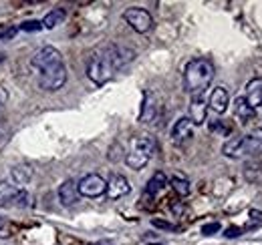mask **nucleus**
<instances>
[{
    "label": "nucleus",
    "instance_id": "nucleus-1",
    "mask_svg": "<svg viewBox=\"0 0 262 245\" xmlns=\"http://www.w3.org/2000/svg\"><path fill=\"white\" fill-rule=\"evenodd\" d=\"M214 64L208 59H192L184 68V85L190 94L206 92L214 79Z\"/></svg>",
    "mask_w": 262,
    "mask_h": 245
},
{
    "label": "nucleus",
    "instance_id": "nucleus-2",
    "mask_svg": "<svg viewBox=\"0 0 262 245\" xmlns=\"http://www.w3.org/2000/svg\"><path fill=\"white\" fill-rule=\"evenodd\" d=\"M156 149H158V143H156V139L151 135H139V137H135L131 141V151L125 157L127 167L135 169V171L143 169L149 163L151 155L156 153Z\"/></svg>",
    "mask_w": 262,
    "mask_h": 245
},
{
    "label": "nucleus",
    "instance_id": "nucleus-3",
    "mask_svg": "<svg viewBox=\"0 0 262 245\" xmlns=\"http://www.w3.org/2000/svg\"><path fill=\"white\" fill-rule=\"evenodd\" d=\"M222 153L230 159H240L246 155H262V135H244L228 139L222 147Z\"/></svg>",
    "mask_w": 262,
    "mask_h": 245
},
{
    "label": "nucleus",
    "instance_id": "nucleus-4",
    "mask_svg": "<svg viewBox=\"0 0 262 245\" xmlns=\"http://www.w3.org/2000/svg\"><path fill=\"white\" fill-rule=\"evenodd\" d=\"M113 64L109 59V51H97L91 55V59L87 62V77L95 83V85H105L111 75H113Z\"/></svg>",
    "mask_w": 262,
    "mask_h": 245
},
{
    "label": "nucleus",
    "instance_id": "nucleus-5",
    "mask_svg": "<svg viewBox=\"0 0 262 245\" xmlns=\"http://www.w3.org/2000/svg\"><path fill=\"white\" fill-rule=\"evenodd\" d=\"M40 89L45 91H59L63 89V85L67 83V68L63 62L53 64L45 70H40Z\"/></svg>",
    "mask_w": 262,
    "mask_h": 245
},
{
    "label": "nucleus",
    "instance_id": "nucleus-6",
    "mask_svg": "<svg viewBox=\"0 0 262 245\" xmlns=\"http://www.w3.org/2000/svg\"><path fill=\"white\" fill-rule=\"evenodd\" d=\"M123 18H125V22L129 24L131 29L135 32H149L151 31V27H154V18H151V14L145 10V8H139V6H131L127 8L125 12H123Z\"/></svg>",
    "mask_w": 262,
    "mask_h": 245
},
{
    "label": "nucleus",
    "instance_id": "nucleus-7",
    "mask_svg": "<svg viewBox=\"0 0 262 245\" xmlns=\"http://www.w3.org/2000/svg\"><path fill=\"white\" fill-rule=\"evenodd\" d=\"M25 207L29 205V193L10 183H0V207Z\"/></svg>",
    "mask_w": 262,
    "mask_h": 245
},
{
    "label": "nucleus",
    "instance_id": "nucleus-8",
    "mask_svg": "<svg viewBox=\"0 0 262 245\" xmlns=\"http://www.w3.org/2000/svg\"><path fill=\"white\" fill-rule=\"evenodd\" d=\"M77 189H79V195H83V197H101V195H105L107 181L97 173H89L77 183Z\"/></svg>",
    "mask_w": 262,
    "mask_h": 245
},
{
    "label": "nucleus",
    "instance_id": "nucleus-9",
    "mask_svg": "<svg viewBox=\"0 0 262 245\" xmlns=\"http://www.w3.org/2000/svg\"><path fill=\"white\" fill-rule=\"evenodd\" d=\"M31 62H33L34 68L45 70V68L53 66V64L63 62V59H61V53H59L55 46H42L40 51H36V53L33 55V61Z\"/></svg>",
    "mask_w": 262,
    "mask_h": 245
},
{
    "label": "nucleus",
    "instance_id": "nucleus-10",
    "mask_svg": "<svg viewBox=\"0 0 262 245\" xmlns=\"http://www.w3.org/2000/svg\"><path fill=\"white\" fill-rule=\"evenodd\" d=\"M129 191H131V185H129V181H127V177H123V175H113V177L107 181L105 195H107V199L115 201V199L125 197Z\"/></svg>",
    "mask_w": 262,
    "mask_h": 245
},
{
    "label": "nucleus",
    "instance_id": "nucleus-11",
    "mask_svg": "<svg viewBox=\"0 0 262 245\" xmlns=\"http://www.w3.org/2000/svg\"><path fill=\"white\" fill-rule=\"evenodd\" d=\"M206 113H208V101H206V92L192 94L190 101V121L194 125H202L206 121Z\"/></svg>",
    "mask_w": 262,
    "mask_h": 245
},
{
    "label": "nucleus",
    "instance_id": "nucleus-12",
    "mask_svg": "<svg viewBox=\"0 0 262 245\" xmlns=\"http://www.w3.org/2000/svg\"><path fill=\"white\" fill-rule=\"evenodd\" d=\"M192 133H194V122L190 121V117H182L176 121L173 129H171V139H173V143L180 145V143L188 141L192 137Z\"/></svg>",
    "mask_w": 262,
    "mask_h": 245
},
{
    "label": "nucleus",
    "instance_id": "nucleus-13",
    "mask_svg": "<svg viewBox=\"0 0 262 245\" xmlns=\"http://www.w3.org/2000/svg\"><path fill=\"white\" fill-rule=\"evenodd\" d=\"M230 105V94L228 91L224 89V87H216L212 94H210V101H208V107L214 111V113H218V115H222V113H226V109H228Z\"/></svg>",
    "mask_w": 262,
    "mask_h": 245
},
{
    "label": "nucleus",
    "instance_id": "nucleus-14",
    "mask_svg": "<svg viewBox=\"0 0 262 245\" xmlns=\"http://www.w3.org/2000/svg\"><path fill=\"white\" fill-rule=\"evenodd\" d=\"M107 51H109V59H111V64H113L115 70L117 68H123L135 57V53L131 48H125V46H109Z\"/></svg>",
    "mask_w": 262,
    "mask_h": 245
},
{
    "label": "nucleus",
    "instance_id": "nucleus-15",
    "mask_svg": "<svg viewBox=\"0 0 262 245\" xmlns=\"http://www.w3.org/2000/svg\"><path fill=\"white\" fill-rule=\"evenodd\" d=\"M59 199L65 207H71L79 201V189H77V183L73 179H67L65 183L59 187Z\"/></svg>",
    "mask_w": 262,
    "mask_h": 245
},
{
    "label": "nucleus",
    "instance_id": "nucleus-16",
    "mask_svg": "<svg viewBox=\"0 0 262 245\" xmlns=\"http://www.w3.org/2000/svg\"><path fill=\"white\" fill-rule=\"evenodd\" d=\"M158 115V105H156V96L151 91H145L143 96V107H141V115H139V121L141 122H151Z\"/></svg>",
    "mask_w": 262,
    "mask_h": 245
},
{
    "label": "nucleus",
    "instance_id": "nucleus-17",
    "mask_svg": "<svg viewBox=\"0 0 262 245\" xmlns=\"http://www.w3.org/2000/svg\"><path fill=\"white\" fill-rule=\"evenodd\" d=\"M246 103L256 111L258 107H262V79L256 81H250L248 87H246Z\"/></svg>",
    "mask_w": 262,
    "mask_h": 245
},
{
    "label": "nucleus",
    "instance_id": "nucleus-18",
    "mask_svg": "<svg viewBox=\"0 0 262 245\" xmlns=\"http://www.w3.org/2000/svg\"><path fill=\"white\" fill-rule=\"evenodd\" d=\"M234 115L240 119V122H248L254 119V115H256V111L246 103V99L244 96H238L236 101H234Z\"/></svg>",
    "mask_w": 262,
    "mask_h": 245
},
{
    "label": "nucleus",
    "instance_id": "nucleus-19",
    "mask_svg": "<svg viewBox=\"0 0 262 245\" xmlns=\"http://www.w3.org/2000/svg\"><path fill=\"white\" fill-rule=\"evenodd\" d=\"M10 177L16 185H27L33 179V167L29 163H20V165H14L12 171H10Z\"/></svg>",
    "mask_w": 262,
    "mask_h": 245
},
{
    "label": "nucleus",
    "instance_id": "nucleus-20",
    "mask_svg": "<svg viewBox=\"0 0 262 245\" xmlns=\"http://www.w3.org/2000/svg\"><path fill=\"white\" fill-rule=\"evenodd\" d=\"M165 185H167V177H165L162 171H158V173H154V177L145 185V193L147 195H158L160 191H164Z\"/></svg>",
    "mask_w": 262,
    "mask_h": 245
},
{
    "label": "nucleus",
    "instance_id": "nucleus-21",
    "mask_svg": "<svg viewBox=\"0 0 262 245\" xmlns=\"http://www.w3.org/2000/svg\"><path fill=\"white\" fill-rule=\"evenodd\" d=\"M67 12L65 8H55V10H51L45 18H42V27L45 29H55V27H59L63 20H65Z\"/></svg>",
    "mask_w": 262,
    "mask_h": 245
},
{
    "label": "nucleus",
    "instance_id": "nucleus-22",
    "mask_svg": "<svg viewBox=\"0 0 262 245\" xmlns=\"http://www.w3.org/2000/svg\"><path fill=\"white\" fill-rule=\"evenodd\" d=\"M169 185L173 187V191L180 195V197H186V195H190V181L188 179H184V177H171V181H169Z\"/></svg>",
    "mask_w": 262,
    "mask_h": 245
},
{
    "label": "nucleus",
    "instance_id": "nucleus-23",
    "mask_svg": "<svg viewBox=\"0 0 262 245\" xmlns=\"http://www.w3.org/2000/svg\"><path fill=\"white\" fill-rule=\"evenodd\" d=\"M210 131H212V133H218V135H222V137H228L230 133H232V127L226 125L224 121H212L210 122Z\"/></svg>",
    "mask_w": 262,
    "mask_h": 245
},
{
    "label": "nucleus",
    "instance_id": "nucleus-24",
    "mask_svg": "<svg viewBox=\"0 0 262 245\" xmlns=\"http://www.w3.org/2000/svg\"><path fill=\"white\" fill-rule=\"evenodd\" d=\"M18 29L25 32H36L42 29V22H40V20H27V22H23Z\"/></svg>",
    "mask_w": 262,
    "mask_h": 245
},
{
    "label": "nucleus",
    "instance_id": "nucleus-25",
    "mask_svg": "<svg viewBox=\"0 0 262 245\" xmlns=\"http://www.w3.org/2000/svg\"><path fill=\"white\" fill-rule=\"evenodd\" d=\"M218 231H220V223H208V225L202 227V233H204V235H214V233H218Z\"/></svg>",
    "mask_w": 262,
    "mask_h": 245
},
{
    "label": "nucleus",
    "instance_id": "nucleus-26",
    "mask_svg": "<svg viewBox=\"0 0 262 245\" xmlns=\"http://www.w3.org/2000/svg\"><path fill=\"white\" fill-rule=\"evenodd\" d=\"M151 223H154V227H160V229H167V231H173V229H178L176 225H171V223H167V221H162V219H154Z\"/></svg>",
    "mask_w": 262,
    "mask_h": 245
},
{
    "label": "nucleus",
    "instance_id": "nucleus-27",
    "mask_svg": "<svg viewBox=\"0 0 262 245\" xmlns=\"http://www.w3.org/2000/svg\"><path fill=\"white\" fill-rule=\"evenodd\" d=\"M121 149H123V147L115 143V145H113V149H109V159H111V161H119V155H117V151H121Z\"/></svg>",
    "mask_w": 262,
    "mask_h": 245
},
{
    "label": "nucleus",
    "instance_id": "nucleus-28",
    "mask_svg": "<svg viewBox=\"0 0 262 245\" xmlns=\"http://www.w3.org/2000/svg\"><path fill=\"white\" fill-rule=\"evenodd\" d=\"M254 221H256V225H260V223H262V213H258V211H250V227L254 225Z\"/></svg>",
    "mask_w": 262,
    "mask_h": 245
},
{
    "label": "nucleus",
    "instance_id": "nucleus-29",
    "mask_svg": "<svg viewBox=\"0 0 262 245\" xmlns=\"http://www.w3.org/2000/svg\"><path fill=\"white\" fill-rule=\"evenodd\" d=\"M238 235H242V229H238V227H230L226 231V237H238Z\"/></svg>",
    "mask_w": 262,
    "mask_h": 245
},
{
    "label": "nucleus",
    "instance_id": "nucleus-30",
    "mask_svg": "<svg viewBox=\"0 0 262 245\" xmlns=\"http://www.w3.org/2000/svg\"><path fill=\"white\" fill-rule=\"evenodd\" d=\"M4 223H6V221H4V219H2V217H0V229H2V227H4Z\"/></svg>",
    "mask_w": 262,
    "mask_h": 245
},
{
    "label": "nucleus",
    "instance_id": "nucleus-31",
    "mask_svg": "<svg viewBox=\"0 0 262 245\" xmlns=\"http://www.w3.org/2000/svg\"><path fill=\"white\" fill-rule=\"evenodd\" d=\"M147 245H164V243H147Z\"/></svg>",
    "mask_w": 262,
    "mask_h": 245
},
{
    "label": "nucleus",
    "instance_id": "nucleus-32",
    "mask_svg": "<svg viewBox=\"0 0 262 245\" xmlns=\"http://www.w3.org/2000/svg\"><path fill=\"white\" fill-rule=\"evenodd\" d=\"M97 245H109V243H97Z\"/></svg>",
    "mask_w": 262,
    "mask_h": 245
}]
</instances>
